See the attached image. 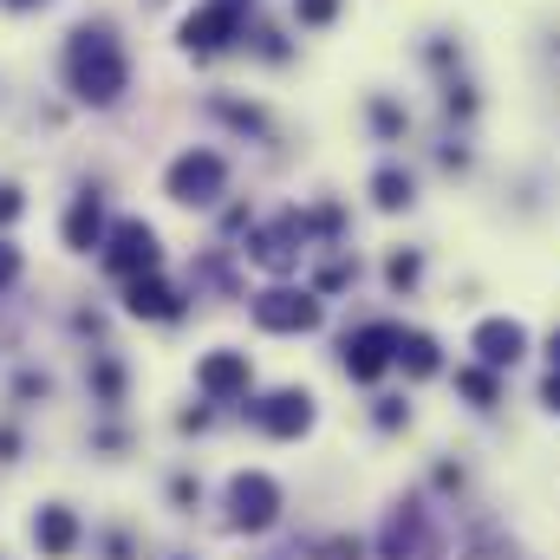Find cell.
<instances>
[{"label":"cell","mask_w":560,"mask_h":560,"mask_svg":"<svg viewBox=\"0 0 560 560\" xmlns=\"http://www.w3.org/2000/svg\"><path fill=\"white\" fill-rule=\"evenodd\" d=\"M125 79H131V66H125V46L112 39V26H79L66 39V85L85 105H118Z\"/></svg>","instance_id":"cell-1"},{"label":"cell","mask_w":560,"mask_h":560,"mask_svg":"<svg viewBox=\"0 0 560 560\" xmlns=\"http://www.w3.org/2000/svg\"><path fill=\"white\" fill-rule=\"evenodd\" d=\"M378 560H436V528L423 495H398L385 528H378Z\"/></svg>","instance_id":"cell-2"},{"label":"cell","mask_w":560,"mask_h":560,"mask_svg":"<svg viewBox=\"0 0 560 560\" xmlns=\"http://www.w3.org/2000/svg\"><path fill=\"white\" fill-rule=\"evenodd\" d=\"M398 339H405V326H392V319H372V326L346 332V346H339L346 378H352V385H378V378L392 372V359H398Z\"/></svg>","instance_id":"cell-3"},{"label":"cell","mask_w":560,"mask_h":560,"mask_svg":"<svg viewBox=\"0 0 560 560\" xmlns=\"http://www.w3.org/2000/svg\"><path fill=\"white\" fill-rule=\"evenodd\" d=\"M163 189H170V202H183V209H209V202L229 189V163H222L215 150H183V156L170 163Z\"/></svg>","instance_id":"cell-4"},{"label":"cell","mask_w":560,"mask_h":560,"mask_svg":"<svg viewBox=\"0 0 560 560\" xmlns=\"http://www.w3.org/2000/svg\"><path fill=\"white\" fill-rule=\"evenodd\" d=\"M280 522V482L268 469H242V476H229V528H242V535H268Z\"/></svg>","instance_id":"cell-5"},{"label":"cell","mask_w":560,"mask_h":560,"mask_svg":"<svg viewBox=\"0 0 560 560\" xmlns=\"http://www.w3.org/2000/svg\"><path fill=\"white\" fill-rule=\"evenodd\" d=\"M319 293H306V287H268V293H255V326L261 332H313L319 326Z\"/></svg>","instance_id":"cell-6"},{"label":"cell","mask_w":560,"mask_h":560,"mask_svg":"<svg viewBox=\"0 0 560 560\" xmlns=\"http://www.w3.org/2000/svg\"><path fill=\"white\" fill-rule=\"evenodd\" d=\"M156 261H163V248H156V229H150V222H118V229L105 235V268L118 280L156 275Z\"/></svg>","instance_id":"cell-7"},{"label":"cell","mask_w":560,"mask_h":560,"mask_svg":"<svg viewBox=\"0 0 560 560\" xmlns=\"http://www.w3.org/2000/svg\"><path fill=\"white\" fill-rule=\"evenodd\" d=\"M248 255L268 268V275H293L300 268V255H306V215H280V222H268V229H255L248 235Z\"/></svg>","instance_id":"cell-8"},{"label":"cell","mask_w":560,"mask_h":560,"mask_svg":"<svg viewBox=\"0 0 560 560\" xmlns=\"http://www.w3.org/2000/svg\"><path fill=\"white\" fill-rule=\"evenodd\" d=\"M248 385H255V365H248V352H229V346L202 352V365H196V392H202V398H215V405H235V398H248Z\"/></svg>","instance_id":"cell-9"},{"label":"cell","mask_w":560,"mask_h":560,"mask_svg":"<svg viewBox=\"0 0 560 560\" xmlns=\"http://www.w3.org/2000/svg\"><path fill=\"white\" fill-rule=\"evenodd\" d=\"M313 392H300V385H280V392H268L261 405H255V423L268 430V436H280V443H293V436H306L313 430Z\"/></svg>","instance_id":"cell-10"},{"label":"cell","mask_w":560,"mask_h":560,"mask_svg":"<svg viewBox=\"0 0 560 560\" xmlns=\"http://www.w3.org/2000/svg\"><path fill=\"white\" fill-rule=\"evenodd\" d=\"M469 352H476V365L509 372V365L528 352V326H522V319H509V313H495V319H482V326L469 332Z\"/></svg>","instance_id":"cell-11"},{"label":"cell","mask_w":560,"mask_h":560,"mask_svg":"<svg viewBox=\"0 0 560 560\" xmlns=\"http://www.w3.org/2000/svg\"><path fill=\"white\" fill-rule=\"evenodd\" d=\"M229 39H242V13H235V7H215V0H209L202 13H189V20H183V46H189V52H202V59H209V52H222Z\"/></svg>","instance_id":"cell-12"},{"label":"cell","mask_w":560,"mask_h":560,"mask_svg":"<svg viewBox=\"0 0 560 560\" xmlns=\"http://www.w3.org/2000/svg\"><path fill=\"white\" fill-rule=\"evenodd\" d=\"M33 548L46 560H72V548H79V515H72L66 502H46V509L33 515Z\"/></svg>","instance_id":"cell-13"},{"label":"cell","mask_w":560,"mask_h":560,"mask_svg":"<svg viewBox=\"0 0 560 560\" xmlns=\"http://www.w3.org/2000/svg\"><path fill=\"white\" fill-rule=\"evenodd\" d=\"M125 313L131 319H176L183 313V293L156 275H138V280H125Z\"/></svg>","instance_id":"cell-14"},{"label":"cell","mask_w":560,"mask_h":560,"mask_svg":"<svg viewBox=\"0 0 560 560\" xmlns=\"http://www.w3.org/2000/svg\"><path fill=\"white\" fill-rule=\"evenodd\" d=\"M59 235H66V248H79V255L105 248V235H112V229H105V202H98V196L85 189V196H79V202L66 209V229H59Z\"/></svg>","instance_id":"cell-15"},{"label":"cell","mask_w":560,"mask_h":560,"mask_svg":"<svg viewBox=\"0 0 560 560\" xmlns=\"http://www.w3.org/2000/svg\"><path fill=\"white\" fill-rule=\"evenodd\" d=\"M392 365H398L405 378H436V372H443V352H436V339H430V332H405Z\"/></svg>","instance_id":"cell-16"},{"label":"cell","mask_w":560,"mask_h":560,"mask_svg":"<svg viewBox=\"0 0 560 560\" xmlns=\"http://www.w3.org/2000/svg\"><path fill=\"white\" fill-rule=\"evenodd\" d=\"M372 202H378L385 215H398V209H411V202H418V183H411V170H398V163H385V170L372 176Z\"/></svg>","instance_id":"cell-17"},{"label":"cell","mask_w":560,"mask_h":560,"mask_svg":"<svg viewBox=\"0 0 560 560\" xmlns=\"http://www.w3.org/2000/svg\"><path fill=\"white\" fill-rule=\"evenodd\" d=\"M456 392H463L476 411H495V405H502V372H489V365H456Z\"/></svg>","instance_id":"cell-18"},{"label":"cell","mask_w":560,"mask_h":560,"mask_svg":"<svg viewBox=\"0 0 560 560\" xmlns=\"http://www.w3.org/2000/svg\"><path fill=\"white\" fill-rule=\"evenodd\" d=\"M385 280H392L398 293H411V287L423 280V255H418V248H398V255L385 261Z\"/></svg>","instance_id":"cell-19"},{"label":"cell","mask_w":560,"mask_h":560,"mask_svg":"<svg viewBox=\"0 0 560 560\" xmlns=\"http://www.w3.org/2000/svg\"><path fill=\"white\" fill-rule=\"evenodd\" d=\"M215 118H229L235 131H261V125H268L255 105H235V98H215Z\"/></svg>","instance_id":"cell-20"},{"label":"cell","mask_w":560,"mask_h":560,"mask_svg":"<svg viewBox=\"0 0 560 560\" xmlns=\"http://www.w3.org/2000/svg\"><path fill=\"white\" fill-rule=\"evenodd\" d=\"M372 125H378V138H405V125H411V118H405L392 98H372Z\"/></svg>","instance_id":"cell-21"},{"label":"cell","mask_w":560,"mask_h":560,"mask_svg":"<svg viewBox=\"0 0 560 560\" xmlns=\"http://www.w3.org/2000/svg\"><path fill=\"white\" fill-rule=\"evenodd\" d=\"M359 280V261H326L319 280H313V293H339V287H352Z\"/></svg>","instance_id":"cell-22"},{"label":"cell","mask_w":560,"mask_h":560,"mask_svg":"<svg viewBox=\"0 0 560 560\" xmlns=\"http://www.w3.org/2000/svg\"><path fill=\"white\" fill-rule=\"evenodd\" d=\"M92 385H98V398H105V405H118V398H125V372H118L112 359H98V372H92Z\"/></svg>","instance_id":"cell-23"},{"label":"cell","mask_w":560,"mask_h":560,"mask_svg":"<svg viewBox=\"0 0 560 560\" xmlns=\"http://www.w3.org/2000/svg\"><path fill=\"white\" fill-rule=\"evenodd\" d=\"M443 112H450V118H469V112H476V92L450 79V85H443Z\"/></svg>","instance_id":"cell-24"},{"label":"cell","mask_w":560,"mask_h":560,"mask_svg":"<svg viewBox=\"0 0 560 560\" xmlns=\"http://www.w3.org/2000/svg\"><path fill=\"white\" fill-rule=\"evenodd\" d=\"M293 13H300V26H326L339 13V0H293Z\"/></svg>","instance_id":"cell-25"},{"label":"cell","mask_w":560,"mask_h":560,"mask_svg":"<svg viewBox=\"0 0 560 560\" xmlns=\"http://www.w3.org/2000/svg\"><path fill=\"white\" fill-rule=\"evenodd\" d=\"M411 423V405L405 398H378V430H405Z\"/></svg>","instance_id":"cell-26"},{"label":"cell","mask_w":560,"mask_h":560,"mask_svg":"<svg viewBox=\"0 0 560 560\" xmlns=\"http://www.w3.org/2000/svg\"><path fill=\"white\" fill-rule=\"evenodd\" d=\"M46 392H52L46 372H20V385H13V398H46Z\"/></svg>","instance_id":"cell-27"},{"label":"cell","mask_w":560,"mask_h":560,"mask_svg":"<svg viewBox=\"0 0 560 560\" xmlns=\"http://www.w3.org/2000/svg\"><path fill=\"white\" fill-rule=\"evenodd\" d=\"M13 280H20V248H13V242H0V293H7Z\"/></svg>","instance_id":"cell-28"},{"label":"cell","mask_w":560,"mask_h":560,"mask_svg":"<svg viewBox=\"0 0 560 560\" xmlns=\"http://www.w3.org/2000/svg\"><path fill=\"white\" fill-rule=\"evenodd\" d=\"M20 209H26V202H20V189H13V183H0V229H7V222H20Z\"/></svg>","instance_id":"cell-29"},{"label":"cell","mask_w":560,"mask_h":560,"mask_svg":"<svg viewBox=\"0 0 560 560\" xmlns=\"http://www.w3.org/2000/svg\"><path fill=\"white\" fill-rule=\"evenodd\" d=\"M541 411H555V418H560V372L541 378Z\"/></svg>","instance_id":"cell-30"},{"label":"cell","mask_w":560,"mask_h":560,"mask_svg":"<svg viewBox=\"0 0 560 560\" xmlns=\"http://www.w3.org/2000/svg\"><path fill=\"white\" fill-rule=\"evenodd\" d=\"M463 560H509V555H502V541H476Z\"/></svg>","instance_id":"cell-31"},{"label":"cell","mask_w":560,"mask_h":560,"mask_svg":"<svg viewBox=\"0 0 560 560\" xmlns=\"http://www.w3.org/2000/svg\"><path fill=\"white\" fill-rule=\"evenodd\" d=\"M326 555H332V560H359V555H365V548H359V541H332Z\"/></svg>","instance_id":"cell-32"},{"label":"cell","mask_w":560,"mask_h":560,"mask_svg":"<svg viewBox=\"0 0 560 560\" xmlns=\"http://www.w3.org/2000/svg\"><path fill=\"white\" fill-rule=\"evenodd\" d=\"M548 365H555V372H560V326H555V332H548Z\"/></svg>","instance_id":"cell-33"},{"label":"cell","mask_w":560,"mask_h":560,"mask_svg":"<svg viewBox=\"0 0 560 560\" xmlns=\"http://www.w3.org/2000/svg\"><path fill=\"white\" fill-rule=\"evenodd\" d=\"M7 7H20V13H26V7H46V0H7Z\"/></svg>","instance_id":"cell-34"},{"label":"cell","mask_w":560,"mask_h":560,"mask_svg":"<svg viewBox=\"0 0 560 560\" xmlns=\"http://www.w3.org/2000/svg\"><path fill=\"white\" fill-rule=\"evenodd\" d=\"M215 7H235V13H242V7H255V0H215Z\"/></svg>","instance_id":"cell-35"}]
</instances>
